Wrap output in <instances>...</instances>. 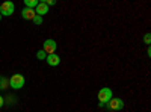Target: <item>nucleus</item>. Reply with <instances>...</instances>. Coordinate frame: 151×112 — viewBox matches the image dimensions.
<instances>
[{
	"instance_id": "nucleus-1",
	"label": "nucleus",
	"mask_w": 151,
	"mask_h": 112,
	"mask_svg": "<svg viewBox=\"0 0 151 112\" xmlns=\"http://www.w3.org/2000/svg\"><path fill=\"white\" fill-rule=\"evenodd\" d=\"M24 82H26V80H24L23 74L15 73V74H12L11 79H9V86H11V88H14V90H20V88L24 86Z\"/></svg>"
},
{
	"instance_id": "nucleus-11",
	"label": "nucleus",
	"mask_w": 151,
	"mask_h": 112,
	"mask_svg": "<svg viewBox=\"0 0 151 112\" xmlns=\"http://www.w3.org/2000/svg\"><path fill=\"white\" fill-rule=\"evenodd\" d=\"M36 58L42 61V59H45V58H47V55H45V52H44V50H40V52L36 53Z\"/></svg>"
},
{
	"instance_id": "nucleus-4",
	"label": "nucleus",
	"mask_w": 151,
	"mask_h": 112,
	"mask_svg": "<svg viewBox=\"0 0 151 112\" xmlns=\"http://www.w3.org/2000/svg\"><path fill=\"white\" fill-rule=\"evenodd\" d=\"M56 48H58V44H56V41L52 40V38L45 40L44 44H42V50L45 52V55H53V53H56Z\"/></svg>"
},
{
	"instance_id": "nucleus-3",
	"label": "nucleus",
	"mask_w": 151,
	"mask_h": 112,
	"mask_svg": "<svg viewBox=\"0 0 151 112\" xmlns=\"http://www.w3.org/2000/svg\"><path fill=\"white\" fill-rule=\"evenodd\" d=\"M97 98H98V103H101V105L106 106V103L112 98V90L110 88H101V90L98 91Z\"/></svg>"
},
{
	"instance_id": "nucleus-10",
	"label": "nucleus",
	"mask_w": 151,
	"mask_h": 112,
	"mask_svg": "<svg viewBox=\"0 0 151 112\" xmlns=\"http://www.w3.org/2000/svg\"><path fill=\"white\" fill-rule=\"evenodd\" d=\"M8 85H9V80L0 76V90H5V88H6Z\"/></svg>"
},
{
	"instance_id": "nucleus-16",
	"label": "nucleus",
	"mask_w": 151,
	"mask_h": 112,
	"mask_svg": "<svg viewBox=\"0 0 151 112\" xmlns=\"http://www.w3.org/2000/svg\"><path fill=\"white\" fill-rule=\"evenodd\" d=\"M0 20H2V15H0Z\"/></svg>"
},
{
	"instance_id": "nucleus-9",
	"label": "nucleus",
	"mask_w": 151,
	"mask_h": 112,
	"mask_svg": "<svg viewBox=\"0 0 151 112\" xmlns=\"http://www.w3.org/2000/svg\"><path fill=\"white\" fill-rule=\"evenodd\" d=\"M38 0H24V5H26V8H29V9H35L36 6H38Z\"/></svg>"
},
{
	"instance_id": "nucleus-14",
	"label": "nucleus",
	"mask_w": 151,
	"mask_h": 112,
	"mask_svg": "<svg viewBox=\"0 0 151 112\" xmlns=\"http://www.w3.org/2000/svg\"><path fill=\"white\" fill-rule=\"evenodd\" d=\"M144 41H145L147 44H150V43H151V33H147V35H145V38H144Z\"/></svg>"
},
{
	"instance_id": "nucleus-7",
	"label": "nucleus",
	"mask_w": 151,
	"mask_h": 112,
	"mask_svg": "<svg viewBox=\"0 0 151 112\" xmlns=\"http://www.w3.org/2000/svg\"><path fill=\"white\" fill-rule=\"evenodd\" d=\"M45 61H47V64H48V65H52V67H56V65L60 64V58H59L56 53H53V55H47Z\"/></svg>"
},
{
	"instance_id": "nucleus-5",
	"label": "nucleus",
	"mask_w": 151,
	"mask_h": 112,
	"mask_svg": "<svg viewBox=\"0 0 151 112\" xmlns=\"http://www.w3.org/2000/svg\"><path fill=\"white\" fill-rule=\"evenodd\" d=\"M14 9H15V6H14V3L12 2H3L2 5H0V15H6V17H9V15H12L14 14Z\"/></svg>"
},
{
	"instance_id": "nucleus-15",
	"label": "nucleus",
	"mask_w": 151,
	"mask_h": 112,
	"mask_svg": "<svg viewBox=\"0 0 151 112\" xmlns=\"http://www.w3.org/2000/svg\"><path fill=\"white\" fill-rule=\"evenodd\" d=\"M3 103H5V98H3L2 95H0V108H2V106H3Z\"/></svg>"
},
{
	"instance_id": "nucleus-2",
	"label": "nucleus",
	"mask_w": 151,
	"mask_h": 112,
	"mask_svg": "<svg viewBox=\"0 0 151 112\" xmlns=\"http://www.w3.org/2000/svg\"><path fill=\"white\" fill-rule=\"evenodd\" d=\"M106 108L110 112H118V111H121L124 108V102L121 100V98H118V97H112L110 100L106 103Z\"/></svg>"
},
{
	"instance_id": "nucleus-13",
	"label": "nucleus",
	"mask_w": 151,
	"mask_h": 112,
	"mask_svg": "<svg viewBox=\"0 0 151 112\" xmlns=\"http://www.w3.org/2000/svg\"><path fill=\"white\" fill-rule=\"evenodd\" d=\"M44 3H45L47 6H53V5H56L55 0H44Z\"/></svg>"
},
{
	"instance_id": "nucleus-6",
	"label": "nucleus",
	"mask_w": 151,
	"mask_h": 112,
	"mask_svg": "<svg viewBox=\"0 0 151 112\" xmlns=\"http://www.w3.org/2000/svg\"><path fill=\"white\" fill-rule=\"evenodd\" d=\"M47 12H48V6H47L44 2H40V3H38V6L35 8V14H36V15H40V17L45 15Z\"/></svg>"
},
{
	"instance_id": "nucleus-12",
	"label": "nucleus",
	"mask_w": 151,
	"mask_h": 112,
	"mask_svg": "<svg viewBox=\"0 0 151 112\" xmlns=\"http://www.w3.org/2000/svg\"><path fill=\"white\" fill-rule=\"evenodd\" d=\"M33 23H35V24H42V17L35 15V17H33Z\"/></svg>"
},
{
	"instance_id": "nucleus-8",
	"label": "nucleus",
	"mask_w": 151,
	"mask_h": 112,
	"mask_svg": "<svg viewBox=\"0 0 151 112\" xmlns=\"http://www.w3.org/2000/svg\"><path fill=\"white\" fill-rule=\"evenodd\" d=\"M36 14H35V9H29V8H24L23 11H21V17L24 18V20H33V17H35Z\"/></svg>"
}]
</instances>
